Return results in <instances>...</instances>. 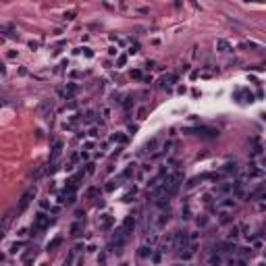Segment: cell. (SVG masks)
Returning a JSON list of instances; mask_svg holds the SVG:
<instances>
[{
  "label": "cell",
  "instance_id": "cell-35",
  "mask_svg": "<svg viewBox=\"0 0 266 266\" xmlns=\"http://www.w3.org/2000/svg\"><path fill=\"white\" fill-rule=\"evenodd\" d=\"M96 193H98V189H96V187H92V189H87V196H89V198H94V196H96Z\"/></svg>",
  "mask_w": 266,
  "mask_h": 266
},
{
  "label": "cell",
  "instance_id": "cell-13",
  "mask_svg": "<svg viewBox=\"0 0 266 266\" xmlns=\"http://www.w3.org/2000/svg\"><path fill=\"white\" fill-rule=\"evenodd\" d=\"M237 237H239V227H237V225H233V227L229 229V233H227V239H229V241H235Z\"/></svg>",
  "mask_w": 266,
  "mask_h": 266
},
{
  "label": "cell",
  "instance_id": "cell-2",
  "mask_svg": "<svg viewBox=\"0 0 266 266\" xmlns=\"http://www.w3.org/2000/svg\"><path fill=\"white\" fill-rule=\"evenodd\" d=\"M33 198H35V187H29V189L21 196V202H19V206H17V212H19V214H21V212H25V208L31 204Z\"/></svg>",
  "mask_w": 266,
  "mask_h": 266
},
{
  "label": "cell",
  "instance_id": "cell-6",
  "mask_svg": "<svg viewBox=\"0 0 266 266\" xmlns=\"http://www.w3.org/2000/svg\"><path fill=\"white\" fill-rule=\"evenodd\" d=\"M248 175H250V177H256V179H262V177H264V168H260L258 164H252V166L248 168Z\"/></svg>",
  "mask_w": 266,
  "mask_h": 266
},
{
  "label": "cell",
  "instance_id": "cell-18",
  "mask_svg": "<svg viewBox=\"0 0 266 266\" xmlns=\"http://www.w3.org/2000/svg\"><path fill=\"white\" fill-rule=\"evenodd\" d=\"M221 262H223V256H221V254H214V256H210V260H208L210 266H218Z\"/></svg>",
  "mask_w": 266,
  "mask_h": 266
},
{
  "label": "cell",
  "instance_id": "cell-4",
  "mask_svg": "<svg viewBox=\"0 0 266 266\" xmlns=\"http://www.w3.org/2000/svg\"><path fill=\"white\" fill-rule=\"evenodd\" d=\"M48 225H50V216H48V214H44V212H38L31 229H33V231H46V229H48Z\"/></svg>",
  "mask_w": 266,
  "mask_h": 266
},
{
  "label": "cell",
  "instance_id": "cell-36",
  "mask_svg": "<svg viewBox=\"0 0 266 266\" xmlns=\"http://www.w3.org/2000/svg\"><path fill=\"white\" fill-rule=\"evenodd\" d=\"M137 48H139V46H137V44H133V46L129 48V54H135V52H137Z\"/></svg>",
  "mask_w": 266,
  "mask_h": 266
},
{
  "label": "cell",
  "instance_id": "cell-26",
  "mask_svg": "<svg viewBox=\"0 0 266 266\" xmlns=\"http://www.w3.org/2000/svg\"><path fill=\"white\" fill-rule=\"evenodd\" d=\"M227 223H231V216L223 212V214H221V225H227Z\"/></svg>",
  "mask_w": 266,
  "mask_h": 266
},
{
  "label": "cell",
  "instance_id": "cell-33",
  "mask_svg": "<svg viewBox=\"0 0 266 266\" xmlns=\"http://www.w3.org/2000/svg\"><path fill=\"white\" fill-rule=\"evenodd\" d=\"M65 19H69V21H71V19H75V11H69V13H65Z\"/></svg>",
  "mask_w": 266,
  "mask_h": 266
},
{
  "label": "cell",
  "instance_id": "cell-17",
  "mask_svg": "<svg viewBox=\"0 0 266 266\" xmlns=\"http://www.w3.org/2000/svg\"><path fill=\"white\" fill-rule=\"evenodd\" d=\"M121 181H123V177H116V179L108 181V185H106V191H112L114 187H118V185H121Z\"/></svg>",
  "mask_w": 266,
  "mask_h": 266
},
{
  "label": "cell",
  "instance_id": "cell-7",
  "mask_svg": "<svg viewBox=\"0 0 266 266\" xmlns=\"http://www.w3.org/2000/svg\"><path fill=\"white\" fill-rule=\"evenodd\" d=\"M52 110V100H44L40 106H38V112H40V116H46L48 112Z\"/></svg>",
  "mask_w": 266,
  "mask_h": 266
},
{
  "label": "cell",
  "instance_id": "cell-9",
  "mask_svg": "<svg viewBox=\"0 0 266 266\" xmlns=\"http://www.w3.org/2000/svg\"><path fill=\"white\" fill-rule=\"evenodd\" d=\"M235 173H237V164L235 162H227L221 168V175H235Z\"/></svg>",
  "mask_w": 266,
  "mask_h": 266
},
{
  "label": "cell",
  "instance_id": "cell-37",
  "mask_svg": "<svg viewBox=\"0 0 266 266\" xmlns=\"http://www.w3.org/2000/svg\"><path fill=\"white\" fill-rule=\"evenodd\" d=\"M131 100H133V98H125V102H123V106H125V108H129V106H131Z\"/></svg>",
  "mask_w": 266,
  "mask_h": 266
},
{
  "label": "cell",
  "instance_id": "cell-27",
  "mask_svg": "<svg viewBox=\"0 0 266 266\" xmlns=\"http://www.w3.org/2000/svg\"><path fill=\"white\" fill-rule=\"evenodd\" d=\"M156 143H158L156 139H152V141H148V143H146V150H150V152H152V150L156 148Z\"/></svg>",
  "mask_w": 266,
  "mask_h": 266
},
{
  "label": "cell",
  "instance_id": "cell-3",
  "mask_svg": "<svg viewBox=\"0 0 266 266\" xmlns=\"http://www.w3.org/2000/svg\"><path fill=\"white\" fill-rule=\"evenodd\" d=\"M185 133H196V135H202V137H218V129H212V127H196V129H185Z\"/></svg>",
  "mask_w": 266,
  "mask_h": 266
},
{
  "label": "cell",
  "instance_id": "cell-14",
  "mask_svg": "<svg viewBox=\"0 0 266 266\" xmlns=\"http://www.w3.org/2000/svg\"><path fill=\"white\" fill-rule=\"evenodd\" d=\"M177 81V75H164L162 79H160V83H162V87H166V85H173Z\"/></svg>",
  "mask_w": 266,
  "mask_h": 266
},
{
  "label": "cell",
  "instance_id": "cell-24",
  "mask_svg": "<svg viewBox=\"0 0 266 266\" xmlns=\"http://www.w3.org/2000/svg\"><path fill=\"white\" fill-rule=\"evenodd\" d=\"M231 189H233V183H223V185L218 187V191H221V193H229Z\"/></svg>",
  "mask_w": 266,
  "mask_h": 266
},
{
  "label": "cell",
  "instance_id": "cell-1",
  "mask_svg": "<svg viewBox=\"0 0 266 266\" xmlns=\"http://www.w3.org/2000/svg\"><path fill=\"white\" fill-rule=\"evenodd\" d=\"M171 239H173V248H175V250H187L189 237H187L185 231H177V233H173Z\"/></svg>",
  "mask_w": 266,
  "mask_h": 266
},
{
  "label": "cell",
  "instance_id": "cell-38",
  "mask_svg": "<svg viewBox=\"0 0 266 266\" xmlns=\"http://www.w3.org/2000/svg\"><path fill=\"white\" fill-rule=\"evenodd\" d=\"M152 260H154V262H156V264H158V262H160V252H156V254H154V256H152Z\"/></svg>",
  "mask_w": 266,
  "mask_h": 266
},
{
  "label": "cell",
  "instance_id": "cell-16",
  "mask_svg": "<svg viewBox=\"0 0 266 266\" xmlns=\"http://www.w3.org/2000/svg\"><path fill=\"white\" fill-rule=\"evenodd\" d=\"M133 173H135V164H129V166L125 168V171H123V175H121V177H123V179H131V177H133Z\"/></svg>",
  "mask_w": 266,
  "mask_h": 266
},
{
  "label": "cell",
  "instance_id": "cell-32",
  "mask_svg": "<svg viewBox=\"0 0 266 266\" xmlns=\"http://www.w3.org/2000/svg\"><path fill=\"white\" fill-rule=\"evenodd\" d=\"M146 112H148L146 108H139L137 110V118H146Z\"/></svg>",
  "mask_w": 266,
  "mask_h": 266
},
{
  "label": "cell",
  "instance_id": "cell-30",
  "mask_svg": "<svg viewBox=\"0 0 266 266\" xmlns=\"http://www.w3.org/2000/svg\"><path fill=\"white\" fill-rule=\"evenodd\" d=\"M56 168H58V162H52L50 166H48V168H46V173H54V171H56Z\"/></svg>",
  "mask_w": 266,
  "mask_h": 266
},
{
  "label": "cell",
  "instance_id": "cell-21",
  "mask_svg": "<svg viewBox=\"0 0 266 266\" xmlns=\"http://www.w3.org/2000/svg\"><path fill=\"white\" fill-rule=\"evenodd\" d=\"M216 48H218L221 52H227V50H229V44H227L225 40H216Z\"/></svg>",
  "mask_w": 266,
  "mask_h": 266
},
{
  "label": "cell",
  "instance_id": "cell-39",
  "mask_svg": "<svg viewBox=\"0 0 266 266\" xmlns=\"http://www.w3.org/2000/svg\"><path fill=\"white\" fill-rule=\"evenodd\" d=\"M131 77H135V79H139V77H141V71H133V73H131Z\"/></svg>",
  "mask_w": 266,
  "mask_h": 266
},
{
  "label": "cell",
  "instance_id": "cell-15",
  "mask_svg": "<svg viewBox=\"0 0 266 266\" xmlns=\"http://www.w3.org/2000/svg\"><path fill=\"white\" fill-rule=\"evenodd\" d=\"M60 243H62V237H56V239H52L50 243L46 245V250H48V252H54V250H56V248H58Z\"/></svg>",
  "mask_w": 266,
  "mask_h": 266
},
{
  "label": "cell",
  "instance_id": "cell-42",
  "mask_svg": "<svg viewBox=\"0 0 266 266\" xmlns=\"http://www.w3.org/2000/svg\"><path fill=\"white\" fill-rule=\"evenodd\" d=\"M42 266H46V264H42Z\"/></svg>",
  "mask_w": 266,
  "mask_h": 266
},
{
  "label": "cell",
  "instance_id": "cell-41",
  "mask_svg": "<svg viewBox=\"0 0 266 266\" xmlns=\"http://www.w3.org/2000/svg\"><path fill=\"white\" fill-rule=\"evenodd\" d=\"M2 235H4V233H2V229H0V239H2Z\"/></svg>",
  "mask_w": 266,
  "mask_h": 266
},
{
  "label": "cell",
  "instance_id": "cell-19",
  "mask_svg": "<svg viewBox=\"0 0 266 266\" xmlns=\"http://www.w3.org/2000/svg\"><path fill=\"white\" fill-rule=\"evenodd\" d=\"M112 225V218H110V214H102V223H100V227L102 229H108Z\"/></svg>",
  "mask_w": 266,
  "mask_h": 266
},
{
  "label": "cell",
  "instance_id": "cell-23",
  "mask_svg": "<svg viewBox=\"0 0 266 266\" xmlns=\"http://www.w3.org/2000/svg\"><path fill=\"white\" fill-rule=\"evenodd\" d=\"M112 141H118V143H127V137L123 133H114L112 135Z\"/></svg>",
  "mask_w": 266,
  "mask_h": 266
},
{
  "label": "cell",
  "instance_id": "cell-20",
  "mask_svg": "<svg viewBox=\"0 0 266 266\" xmlns=\"http://www.w3.org/2000/svg\"><path fill=\"white\" fill-rule=\"evenodd\" d=\"M148 256H152V250L148 245H141L139 248V258H148Z\"/></svg>",
  "mask_w": 266,
  "mask_h": 266
},
{
  "label": "cell",
  "instance_id": "cell-12",
  "mask_svg": "<svg viewBox=\"0 0 266 266\" xmlns=\"http://www.w3.org/2000/svg\"><path fill=\"white\" fill-rule=\"evenodd\" d=\"M166 223H168V212H160L158 218H156V227L160 229V227H164Z\"/></svg>",
  "mask_w": 266,
  "mask_h": 266
},
{
  "label": "cell",
  "instance_id": "cell-5",
  "mask_svg": "<svg viewBox=\"0 0 266 266\" xmlns=\"http://www.w3.org/2000/svg\"><path fill=\"white\" fill-rule=\"evenodd\" d=\"M133 229H135V216L129 214V216H125V221H123V229H121V231H123L125 235H129Z\"/></svg>",
  "mask_w": 266,
  "mask_h": 266
},
{
  "label": "cell",
  "instance_id": "cell-8",
  "mask_svg": "<svg viewBox=\"0 0 266 266\" xmlns=\"http://www.w3.org/2000/svg\"><path fill=\"white\" fill-rule=\"evenodd\" d=\"M69 233L73 235V237H79V235L83 233V223H81V221L73 223V225H71V229H69Z\"/></svg>",
  "mask_w": 266,
  "mask_h": 266
},
{
  "label": "cell",
  "instance_id": "cell-31",
  "mask_svg": "<svg viewBox=\"0 0 266 266\" xmlns=\"http://www.w3.org/2000/svg\"><path fill=\"white\" fill-rule=\"evenodd\" d=\"M125 62H127V56H125V54H121V56H118V60H116V65H118V67H123Z\"/></svg>",
  "mask_w": 266,
  "mask_h": 266
},
{
  "label": "cell",
  "instance_id": "cell-10",
  "mask_svg": "<svg viewBox=\"0 0 266 266\" xmlns=\"http://www.w3.org/2000/svg\"><path fill=\"white\" fill-rule=\"evenodd\" d=\"M233 208H235V200H233V198H227V200H223V202L218 204V210H223V212L233 210Z\"/></svg>",
  "mask_w": 266,
  "mask_h": 266
},
{
  "label": "cell",
  "instance_id": "cell-25",
  "mask_svg": "<svg viewBox=\"0 0 266 266\" xmlns=\"http://www.w3.org/2000/svg\"><path fill=\"white\" fill-rule=\"evenodd\" d=\"M94 171H96V164H94V162H89V164L85 166V173H87V175H94Z\"/></svg>",
  "mask_w": 266,
  "mask_h": 266
},
{
  "label": "cell",
  "instance_id": "cell-34",
  "mask_svg": "<svg viewBox=\"0 0 266 266\" xmlns=\"http://www.w3.org/2000/svg\"><path fill=\"white\" fill-rule=\"evenodd\" d=\"M19 248H21V243H13V245H11V254H17Z\"/></svg>",
  "mask_w": 266,
  "mask_h": 266
},
{
  "label": "cell",
  "instance_id": "cell-22",
  "mask_svg": "<svg viewBox=\"0 0 266 266\" xmlns=\"http://www.w3.org/2000/svg\"><path fill=\"white\" fill-rule=\"evenodd\" d=\"M202 181H204L202 177H193V179H189V183H187V189H193V187H196L198 183H202Z\"/></svg>",
  "mask_w": 266,
  "mask_h": 266
},
{
  "label": "cell",
  "instance_id": "cell-28",
  "mask_svg": "<svg viewBox=\"0 0 266 266\" xmlns=\"http://www.w3.org/2000/svg\"><path fill=\"white\" fill-rule=\"evenodd\" d=\"M239 256H243V258H248V256H252V250H248V248H241V252H239Z\"/></svg>",
  "mask_w": 266,
  "mask_h": 266
},
{
  "label": "cell",
  "instance_id": "cell-11",
  "mask_svg": "<svg viewBox=\"0 0 266 266\" xmlns=\"http://www.w3.org/2000/svg\"><path fill=\"white\" fill-rule=\"evenodd\" d=\"M60 152H62V141H56V143H54V148H52V156H50V160L56 162V158L60 156Z\"/></svg>",
  "mask_w": 266,
  "mask_h": 266
},
{
  "label": "cell",
  "instance_id": "cell-29",
  "mask_svg": "<svg viewBox=\"0 0 266 266\" xmlns=\"http://www.w3.org/2000/svg\"><path fill=\"white\" fill-rule=\"evenodd\" d=\"M206 225H208V218L206 216H200L198 218V227H206Z\"/></svg>",
  "mask_w": 266,
  "mask_h": 266
},
{
  "label": "cell",
  "instance_id": "cell-40",
  "mask_svg": "<svg viewBox=\"0 0 266 266\" xmlns=\"http://www.w3.org/2000/svg\"><path fill=\"white\" fill-rule=\"evenodd\" d=\"M85 121H94V112H92V110L87 112V116H85Z\"/></svg>",
  "mask_w": 266,
  "mask_h": 266
}]
</instances>
